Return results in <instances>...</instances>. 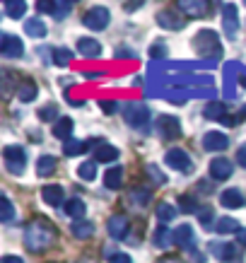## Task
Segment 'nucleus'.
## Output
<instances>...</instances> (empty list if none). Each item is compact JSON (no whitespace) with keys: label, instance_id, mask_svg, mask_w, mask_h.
<instances>
[{"label":"nucleus","instance_id":"nucleus-3","mask_svg":"<svg viewBox=\"0 0 246 263\" xmlns=\"http://www.w3.org/2000/svg\"><path fill=\"white\" fill-rule=\"evenodd\" d=\"M123 119H126L128 126L133 128H143L147 121H150V109L140 102H130L126 104V111H123Z\"/></svg>","mask_w":246,"mask_h":263},{"label":"nucleus","instance_id":"nucleus-26","mask_svg":"<svg viewBox=\"0 0 246 263\" xmlns=\"http://www.w3.org/2000/svg\"><path fill=\"white\" fill-rule=\"evenodd\" d=\"M215 230L220 232V234H239L244 227H241L234 217H220V220L215 222Z\"/></svg>","mask_w":246,"mask_h":263},{"label":"nucleus","instance_id":"nucleus-47","mask_svg":"<svg viewBox=\"0 0 246 263\" xmlns=\"http://www.w3.org/2000/svg\"><path fill=\"white\" fill-rule=\"evenodd\" d=\"M0 263H24V261L20 258V256H3V258H0Z\"/></svg>","mask_w":246,"mask_h":263},{"label":"nucleus","instance_id":"nucleus-40","mask_svg":"<svg viewBox=\"0 0 246 263\" xmlns=\"http://www.w3.org/2000/svg\"><path fill=\"white\" fill-rule=\"evenodd\" d=\"M58 3H51V0H41L36 3V12H44V15H56Z\"/></svg>","mask_w":246,"mask_h":263},{"label":"nucleus","instance_id":"nucleus-49","mask_svg":"<svg viewBox=\"0 0 246 263\" xmlns=\"http://www.w3.org/2000/svg\"><path fill=\"white\" fill-rule=\"evenodd\" d=\"M143 3H126V10H138Z\"/></svg>","mask_w":246,"mask_h":263},{"label":"nucleus","instance_id":"nucleus-42","mask_svg":"<svg viewBox=\"0 0 246 263\" xmlns=\"http://www.w3.org/2000/svg\"><path fill=\"white\" fill-rule=\"evenodd\" d=\"M70 8H72V3H58V8H56V20H63L68 12H70Z\"/></svg>","mask_w":246,"mask_h":263},{"label":"nucleus","instance_id":"nucleus-23","mask_svg":"<svg viewBox=\"0 0 246 263\" xmlns=\"http://www.w3.org/2000/svg\"><path fill=\"white\" fill-rule=\"evenodd\" d=\"M121 183H123V167H111L106 169V174H104V186L106 189H111V191H116V189H121Z\"/></svg>","mask_w":246,"mask_h":263},{"label":"nucleus","instance_id":"nucleus-13","mask_svg":"<svg viewBox=\"0 0 246 263\" xmlns=\"http://www.w3.org/2000/svg\"><path fill=\"white\" fill-rule=\"evenodd\" d=\"M157 22H159V27H164V29H183L186 20H183V17H179V12L162 10V12H157Z\"/></svg>","mask_w":246,"mask_h":263},{"label":"nucleus","instance_id":"nucleus-28","mask_svg":"<svg viewBox=\"0 0 246 263\" xmlns=\"http://www.w3.org/2000/svg\"><path fill=\"white\" fill-rule=\"evenodd\" d=\"M179 8L181 10H186L191 17H205V10H207V5L205 3H200V0H196V3H188V0H181L179 3Z\"/></svg>","mask_w":246,"mask_h":263},{"label":"nucleus","instance_id":"nucleus-7","mask_svg":"<svg viewBox=\"0 0 246 263\" xmlns=\"http://www.w3.org/2000/svg\"><path fill=\"white\" fill-rule=\"evenodd\" d=\"M164 162H167L172 169H176V172H191V167H193L188 152L181 150V147H172V150H167Z\"/></svg>","mask_w":246,"mask_h":263},{"label":"nucleus","instance_id":"nucleus-19","mask_svg":"<svg viewBox=\"0 0 246 263\" xmlns=\"http://www.w3.org/2000/svg\"><path fill=\"white\" fill-rule=\"evenodd\" d=\"M72 128H75V123H72L70 116H61V121L58 123H53V136L58 138V140H70L72 136Z\"/></svg>","mask_w":246,"mask_h":263},{"label":"nucleus","instance_id":"nucleus-50","mask_svg":"<svg viewBox=\"0 0 246 263\" xmlns=\"http://www.w3.org/2000/svg\"><path fill=\"white\" fill-rule=\"evenodd\" d=\"M159 263H181V261H174V258H164V261H159Z\"/></svg>","mask_w":246,"mask_h":263},{"label":"nucleus","instance_id":"nucleus-10","mask_svg":"<svg viewBox=\"0 0 246 263\" xmlns=\"http://www.w3.org/2000/svg\"><path fill=\"white\" fill-rule=\"evenodd\" d=\"M227 145H230V138L220 133V130H210L205 138H203V147L207 152H222L227 150Z\"/></svg>","mask_w":246,"mask_h":263},{"label":"nucleus","instance_id":"nucleus-33","mask_svg":"<svg viewBox=\"0 0 246 263\" xmlns=\"http://www.w3.org/2000/svg\"><path fill=\"white\" fill-rule=\"evenodd\" d=\"M39 121H44V123H51V121H61L58 119V106L56 104H46V106H41L39 109Z\"/></svg>","mask_w":246,"mask_h":263},{"label":"nucleus","instance_id":"nucleus-15","mask_svg":"<svg viewBox=\"0 0 246 263\" xmlns=\"http://www.w3.org/2000/svg\"><path fill=\"white\" fill-rule=\"evenodd\" d=\"M172 239H174L176 247H193V241H196V234H193V227L191 224H181V227H176L172 232Z\"/></svg>","mask_w":246,"mask_h":263},{"label":"nucleus","instance_id":"nucleus-37","mask_svg":"<svg viewBox=\"0 0 246 263\" xmlns=\"http://www.w3.org/2000/svg\"><path fill=\"white\" fill-rule=\"evenodd\" d=\"M70 61H72V53L68 48H56V51H53V63H56L58 68H65Z\"/></svg>","mask_w":246,"mask_h":263},{"label":"nucleus","instance_id":"nucleus-17","mask_svg":"<svg viewBox=\"0 0 246 263\" xmlns=\"http://www.w3.org/2000/svg\"><path fill=\"white\" fill-rule=\"evenodd\" d=\"M220 203H222V208H244L246 198L239 189H227V191H222V196H220Z\"/></svg>","mask_w":246,"mask_h":263},{"label":"nucleus","instance_id":"nucleus-21","mask_svg":"<svg viewBox=\"0 0 246 263\" xmlns=\"http://www.w3.org/2000/svg\"><path fill=\"white\" fill-rule=\"evenodd\" d=\"M85 213H87V205H85V200L82 198H70L65 200V215H70L72 220H82L85 217Z\"/></svg>","mask_w":246,"mask_h":263},{"label":"nucleus","instance_id":"nucleus-6","mask_svg":"<svg viewBox=\"0 0 246 263\" xmlns=\"http://www.w3.org/2000/svg\"><path fill=\"white\" fill-rule=\"evenodd\" d=\"M106 232H109V237L111 239H123L128 232H130V220H128L126 213H116V215H111L109 220H106Z\"/></svg>","mask_w":246,"mask_h":263},{"label":"nucleus","instance_id":"nucleus-11","mask_svg":"<svg viewBox=\"0 0 246 263\" xmlns=\"http://www.w3.org/2000/svg\"><path fill=\"white\" fill-rule=\"evenodd\" d=\"M210 254L215 256V258H220V261H234L237 258V247L234 244H227V241H213L210 244Z\"/></svg>","mask_w":246,"mask_h":263},{"label":"nucleus","instance_id":"nucleus-5","mask_svg":"<svg viewBox=\"0 0 246 263\" xmlns=\"http://www.w3.org/2000/svg\"><path fill=\"white\" fill-rule=\"evenodd\" d=\"M82 22H85V27L92 29V32H102V29L109 27L111 15H109L106 8H92V10H87V15L82 17Z\"/></svg>","mask_w":246,"mask_h":263},{"label":"nucleus","instance_id":"nucleus-35","mask_svg":"<svg viewBox=\"0 0 246 263\" xmlns=\"http://www.w3.org/2000/svg\"><path fill=\"white\" fill-rule=\"evenodd\" d=\"M12 217H15V208H12L8 196H3V198H0V220H3V222H10Z\"/></svg>","mask_w":246,"mask_h":263},{"label":"nucleus","instance_id":"nucleus-8","mask_svg":"<svg viewBox=\"0 0 246 263\" xmlns=\"http://www.w3.org/2000/svg\"><path fill=\"white\" fill-rule=\"evenodd\" d=\"M0 53L5 58H20L24 53V44L15 34L3 32V36H0Z\"/></svg>","mask_w":246,"mask_h":263},{"label":"nucleus","instance_id":"nucleus-48","mask_svg":"<svg viewBox=\"0 0 246 263\" xmlns=\"http://www.w3.org/2000/svg\"><path fill=\"white\" fill-rule=\"evenodd\" d=\"M239 244H241V247H246V227L239 232Z\"/></svg>","mask_w":246,"mask_h":263},{"label":"nucleus","instance_id":"nucleus-44","mask_svg":"<svg viewBox=\"0 0 246 263\" xmlns=\"http://www.w3.org/2000/svg\"><path fill=\"white\" fill-rule=\"evenodd\" d=\"M109 263H133V258L128 254H113L111 258H109Z\"/></svg>","mask_w":246,"mask_h":263},{"label":"nucleus","instance_id":"nucleus-2","mask_svg":"<svg viewBox=\"0 0 246 263\" xmlns=\"http://www.w3.org/2000/svg\"><path fill=\"white\" fill-rule=\"evenodd\" d=\"M3 160H5V167L12 172V174H22L24 164H27V150L20 147V145H8L3 150Z\"/></svg>","mask_w":246,"mask_h":263},{"label":"nucleus","instance_id":"nucleus-39","mask_svg":"<svg viewBox=\"0 0 246 263\" xmlns=\"http://www.w3.org/2000/svg\"><path fill=\"white\" fill-rule=\"evenodd\" d=\"M145 174L150 176V179H152L155 183H159V186H162V183H167V176L159 172L157 164H147V167H145Z\"/></svg>","mask_w":246,"mask_h":263},{"label":"nucleus","instance_id":"nucleus-45","mask_svg":"<svg viewBox=\"0 0 246 263\" xmlns=\"http://www.w3.org/2000/svg\"><path fill=\"white\" fill-rule=\"evenodd\" d=\"M237 162L246 169V145H241V147H239V152H237Z\"/></svg>","mask_w":246,"mask_h":263},{"label":"nucleus","instance_id":"nucleus-9","mask_svg":"<svg viewBox=\"0 0 246 263\" xmlns=\"http://www.w3.org/2000/svg\"><path fill=\"white\" fill-rule=\"evenodd\" d=\"M207 169H210V176L215 181H227L232 176V172H234V167H232V162L227 157H215Z\"/></svg>","mask_w":246,"mask_h":263},{"label":"nucleus","instance_id":"nucleus-29","mask_svg":"<svg viewBox=\"0 0 246 263\" xmlns=\"http://www.w3.org/2000/svg\"><path fill=\"white\" fill-rule=\"evenodd\" d=\"M152 241H155V247H159V249H169V244H174V239H172V232H169L164 224L155 230V237H152Z\"/></svg>","mask_w":246,"mask_h":263},{"label":"nucleus","instance_id":"nucleus-31","mask_svg":"<svg viewBox=\"0 0 246 263\" xmlns=\"http://www.w3.org/2000/svg\"><path fill=\"white\" fill-rule=\"evenodd\" d=\"M3 8H5V15L17 20V17H22L24 12H27V3H24V0H8Z\"/></svg>","mask_w":246,"mask_h":263},{"label":"nucleus","instance_id":"nucleus-46","mask_svg":"<svg viewBox=\"0 0 246 263\" xmlns=\"http://www.w3.org/2000/svg\"><path fill=\"white\" fill-rule=\"evenodd\" d=\"M150 53H152V58H155V56H164V46H162V44H155V46L150 48Z\"/></svg>","mask_w":246,"mask_h":263},{"label":"nucleus","instance_id":"nucleus-25","mask_svg":"<svg viewBox=\"0 0 246 263\" xmlns=\"http://www.w3.org/2000/svg\"><path fill=\"white\" fill-rule=\"evenodd\" d=\"M70 232H72V237H78V239H89L94 234V224L89 222V220H75Z\"/></svg>","mask_w":246,"mask_h":263},{"label":"nucleus","instance_id":"nucleus-32","mask_svg":"<svg viewBox=\"0 0 246 263\" xmlns=\"http://www.w3.org/2000/svg\"><path fill=\"white\" fill-rule=\"evenodd\" d=\"M174 217H176V208L172 205V203H159V205H157V220H159V222H162V224L172 222Z\"/></svg>","mask_w":246,"mask_h":263},{"label":"nucleus","instance_id":"nucleus-43","mask_svg":"<svg viewBox=\"0 0 246 263\" xmlns=\"http://www.w3.org/2000/svg\"><path fill=\"white\" fill-rule=\"evenodd\" d=\"M99 106H102L106 114H116V109H119V104L116 102H109V99H104V102H99Z\"/></svg>","mask_w":246,"mask_h":263},{"label":"nucleus","instance_id":"nucleus-22","mask_svg":"<svg viewBox=\"0 0 246 263\" xmlns=\"http://www.w3.org/2000/svg\"><path fill=\"white\" fill-rule=\"evenodd\" d=\"M24 34H29L32 39H44L48 34V29H46V24L41 22L39 17H32V20H27L24 22Z\"/></svg>","mask_w":246,"mask_h":263},{"label":"nucleus","instance_id":"nucleus-14","mask_svg":"<svg viewBox=\"0 0 246 263\" xmlns=\"http://www.w3.org/2000/svg\"><path fill=\"white\" fill-rule=\"evenodd\" d=\"M41 198H44V203H48V205H63L65 200V191L61 189V186H56V183H51V186H44L41 189Z\"/></svg>","mask_w":246,"mask_h":263},{"label":"nucleus","instance_id":"nucleus-51","mask_svg":"<svg viewBox=\"0 0 246 263\" xmlns=\"http://www.w3.org/2000/svg\"><path fill=\"white\" fill-rule=\"evenodd\" d=\"M241 119H246V106H244V109H241Z\"/></svg>","mask_w":246,"mask_h":263},{"label":"nucleus","instance_id":"nucleus-41","mask_svg":"<svg viewBox=\"0 0 246 263\" xmlns=\"http://www.w3.org/2000/svg\"><path fill=\"white\" fill-rule=\"evenodd\" d=\"M198 220H200V224H210L213 222V208H203V210H198Z\"/></svg>","mask_w":246,"mask_h":263},{"label":"nucleus","instance_id":"nucleus-1","mask_svg":"<svg viewBox=\"0 0 246 263\" xmlns=\"http://www.w3.org/2000/svg\"><path fill=\"white\" fill-rule=\"evenodd\" d=\"M56 239H58V230L46 217H34L32 222L27 224V230H24V247L34 251V254H41L48 247H53Z\"/></svg>","mask_w":246,"mask_h":263},{"label":"nucleus","instance_id":"nucleus-27","mask_svg":"<svg viewBox=\"0 0 246 263\" xmlns=\"http://www.w3.org/2000/svg\"><path fill=\"white\" fill-rule=\"evenodd\" d=\"M36 85L32 80H22L17 85V97H20V102H34L36 99Z\"/></svg>","mask_w":246,"mask_h":263},{"label":"nucleus","instance_id":"nucleus-12","mask_svg":"<svg viewBox=\"0 0 246 263\" xmlns=\"http://www.w3.org/2000/svg\"><path fill=\"white\" fill-rule=\"evenodd\" d=\"M222 20H224V32L230 39H234V34L239 29V17H237V8L230 5V3H224L222 5Z\"/></svg>","mask_w":246,"mask_h":263},{"label":"nucleus","instance_id":"nucleus-4","mask_svg":"<svg viewBox=\"0 0 246 263\" xmlns=\"http://www.w3.org/2000/svg\"><path fill=\"white\" fill-rule=\"evenodd\" d=\"M155 128H157V133L162 138H167V140H176V138H181V121L176 119V116H169V114H164V116H157V121H155Z\"/></svg>","mask_w":246,"mask_h":263},{"label":"nucleus","instance_id":"nucleus-30","mask_svg":"<svg viewBox=\"0 0 246 263\" xmlns=\"http://www.w3.org/2000/svg\"><path fill=\"white\" fill-rule=\"evenodd\" d=\"M85 150H87V143H82V140H75V138H70V140H65V143H63L65 157H78V155H82Z\"/></svg>","mask_w":246,"mask_h":263},{"label":"nucleus","instance_id":"nucleus-16","mask_svg":"<svg viewBox=\"0 0 246 263\" xmlns=\"http://www.w3.org/2000/svg\"><path fill=\"white\" fill-rule=\"evenodd\" d=\"M78 53H82L85 58H97L102 53V44L97 39H89V36H82L78 39Z\"/></svg>","mask_w":246,"mask_h":263},{"label":"nucleus","instance_id":"nucleus-24","mask_svg":"<svg viewBox=\"0 0 246 263\" xmlns=\"http://www.w3.org/2000/svg\"><path fill=\"white\" fill-rule=\"evenodd\" d=\"M119 155H121V150L119 147H113V145H99L94 150V162H116L119 160Z\"/></svg>","mask_w":246,"mask_h":263},{"label":"nucleus","instance_id":"nucleus-36","mask_svg":"<svg viewBox=\"0 0 246 263\" xmlns=\"http://www.w3.org/2000/svg\"><path fill=\"white\" fill-rule=\"evenodd\" d=\"M203 114H205V119H220V121H222L224 119V104H220V102L207 104Z\"/></svg>","mask_w":246,"mask_h":263},{"label":"nucleus","instance_id":"nucleus-18","mask_svg":"<svg viewBox=\"0 0 246 263\" xmlns=\"http://www.w3.org/2000/svg\"><path fill=\"white\" fill-rule=\"evenodd\" d=\"M150 198H152V191L145 189V186H133V189L128 191V200H130L135 208H145L150 203Z\"/></svg>","mask_w":246,"mask_h":263},{"label":"nucleus","instance_id":"nucleus-20","mask_svg":"<svg viewBox=\"0 0 246 263\" xmlns=\"http://www.w3.org/2000/svg\"><path fill=\"white\" fill-rule=\"evenodd\" d=\"M58 169V160L56 157H51V155H41L39 160H36V176H51L53 172Z\"/></svg>","mask_w":246,"mask_h":263},{"label":"nucleus","instance_id":"nucleus-34","mask_svg":"<svg viewBox=\"0 0 246 263\" xmlns=\"http://www.w3.org/2000/svg\"><path fill=\"white\" fill-rule=\"evenodd\" d=\"M78 174H80V179H85V181H94L97 179V162H82L78 167Z\"/></svg>","mask_w":246,"mask_h":263},{"label":"nucleus","instance_id":"nucleus-38","mask_svg":"<svg viewBox=\"0 0 246 263\" xmlns=\"http://www.w3.org/2000/svg\"><path fill=\"white\" fill-rule=\"evenodd\" d=\"M179 208H181V213H198V203L193 196H181L179 198Z\"/></svg>","mask_w":246,"mask_h":263}]
</instances>
